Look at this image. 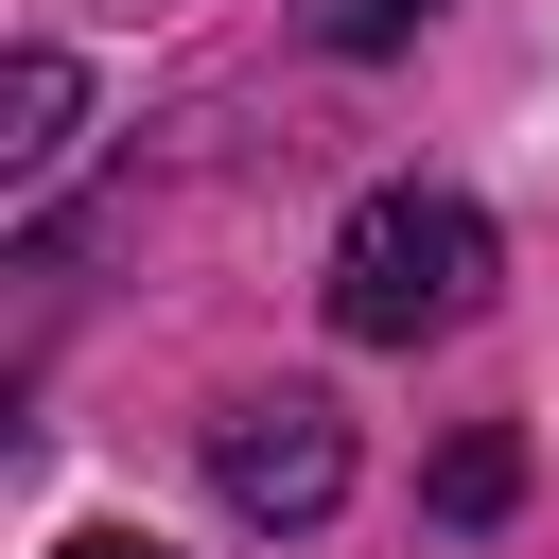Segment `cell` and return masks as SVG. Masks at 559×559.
<instances>
[{
	"mask_svg": "<svg viewBox=\"0 0 559 559\" xmlns=\"http://www.w3.org/2000/svg\"><path fill=\"white\" fill-rule=\"evenodd\" d=\"M70 105H87V87H70V52H17V70H0V175H35V157L70 140Z\"/></svg>",
	"mask_w": 559,
	"mask_h": 559,
	"instance_id": "cell-3",
	"label": "cell"
},
{
	"mask_svg": "<svg viewBox=\"0 0 559 559\" xmlns=\"http://www.w3.org/2000/svg\"><path fill=\"white\" fill-rule=\"evenodd\" d=\"M52 559H157V542H122V524H87V542H52Z\"/></svg>",
	"mask_w": 559,
	"mask_h": 559,
	"instance_id": "cell-6",
	"label": "cell"
},
{
	"mask_svg": "<svg viewBox=\"0 0 559 559\" xmlns=\"http://www.w3.org/2000/svg\"><path fill=\"white\" fill-rule=\"evenodd\" d=\"M210 489H227V524H332V507H349V419H332L314 384L227 402V419H210Z\"/></svg>",
	"mask_w": 559,
	"mask_h": 559,
	"instance_id": "cell-2",
	"label": "cell"
},
{
	"mask_svg": "<svg viewBox=\"0 0 559 559\" xmlns=\"http://www.w3.org/2000/svg\"><path fill=\"white\" fill-rule=\"evenodd\" d=\"M507 489H524V454H507V437H454V454H437V507H454V524H489Z\"/></svg>",
	"mask_w": 559,
	"mask_h": 559,
	"instance_id": "cell-4",
	"label": "cell"
},
{
	"mask_svg": "<svg viewBox=\"0 0 559 559\" xmlns=\"http://www.w3.org/2000/svg\"><path fill=\"white\" fill-rule=\"evenodd\" d=\"M419 17H437V0H314V35H332V52H402Z\"/></svg>",
	"mask_w": 559,
	"mask_h": 559,
	"instance_id": "cell-5",
	"label": "cell"
},
{
	"mask_svg": "<svg viewBox=\"0 0 559 559\" xmlns=\"http://www.w3.org/2000/svg\"><path fill=\"white\" fill-rule=\"evenodd\" d=\"M489 297V210L472 192H367L349 227H332V332L349 349H419V332H454Z\"/></svg>",
	"mask_w": 559,
	"mask_h": 559,
	"instance_id": "cell-1",
	"label": "cell"
}]
</instances>
